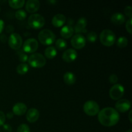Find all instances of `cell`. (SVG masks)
Masks as SVG:
<instances>
[{
  "mask_svg": "<svg viewBox=\"0 0 132 132\" xmlns=\"http://www.w3.org/2000/svg\"><path fill=\"white\" fill-rule=\"evenodd\" d=\"M120 119V115L115 108L106 107L98 113V120L103 126L106 127L113 126L117 124Z\"/></svg>",
  "mask_w": 132,
  "mask_h": 132,
  "instance_id": "6da1fadb",
  "label": "cell"
},
{
  "mask_svg": "<svg viewBox=\"0 0 132 132\" xmlns=\"http://www.w3.org/2000/svg\"><path fill=\"white\" fill-rule=\"evenodd\" d=\"M101 43L106 46H111L116 41V36L114 32L110 29H104L99 35Z\"/></svg>",
  "mask_w": 132,
  "mask_h": 132,
  "instance_id": "7a4b0ae2",
  "label": "cell"
},
{
  "mask_svg": "<svg viewBox=\"0 0 132 132\" xmlns=\"http://www.w3.org/2000/svg\"><path fill=\"white\" fill-rule=\"evenodd\" d=\"M28 62L30 67L35 68H42L46 64V59L45 56L40 53H34L29 56Z\"/></svg>",
  "mask_w": 132,
  "mask_h": 132,
  "instance_id": "3957f363",
  "label": "cell"
},
{
  "mask_svg": "<svg viewBox=\"0 0 132 132\" xmlns=\"http://www.w3.org/2000/svg\"><path fill=\"white\" fill-rule=\"evenodd\" d=\"M38 39L43 45H50L55 41V35L50 30L44 29L39 33Z\"/></svg>",
  "mask_w": 132,
  "mask_h": 132,
  "instance_id": "277c9868",
  "label": "cell"
},
{
  "mask_svg": "<svg viewBox=\"0 0 132 132\" xmlns=\"http://www.w3.org/2000/svg\"><path fill=\"white\" fill-rule=\"evenodd\" d=\"M45 18L39 14H34L29 16L28 19V24L31 28L34 29L41 28L45 25Z\"/></svg>",
  "mask_w": 132,
  "mask_h": 132,
  "instance_id": "5b68a950",
  "label": "cell"
},
{
  "mask_svg": "<svg viewBox=\"0 0 132 132\" xmlns=\"http://www.w3.org/2000/svg\"><path fill=\"white\" fill-rule=\"evenodd\" d=\"M99 108V104L94 101H88L83 106L84 112L89 116H94L98 114L100 111Z\"/></svg>",
  "mask_w": 132,
  "mask_h": 132,
  "instance_id": "8992f818",
  "label": "cell"
},
{
  "mask_svg": "<svg viewBox=\"0 0 132 132\" xmlns=\"http://www.w3.org/2000/svg\"><path fill=\"white\" fill-rule=\"evenodd\" d=\"M125 94V88L121 84H116L110 88L109 92L110 97L113 100L118 101L122 98Z\"/></svg>",
  "mask_w": 132,
  "mask_h": 132,
  "instance_id": "52a82bcc",
  "label": "cell"
},
{
  "mask_svg": "<svg viewBox=\"0 0 132 132\" xmlns=\"http://www.w3.org/2000/svg\"><path fill=\"white\" fill-rule=\"evenodd\" d=\"M8 43L11 48L14 50H19L23 45V39L18 34L12 33L9 36Z\"/></svg>",
  "mask_w": 132,
  "mask_h": 132,
  "instance_id": "ba28073f",
  "label": "cell"
},
{
  "mask_svg": "<svg viewBox=\"0 0 132 132\" xmlns=\"http://www.w3.org/2000/svg\"><path fill=\"white\" fill-rule=\"evenodd\" d=\"M38 48V41L34 38H29L24 42L23 50L26 53H34Z\"/></svg>",
  "mask_w": 132,
  "mask_h": 132,
  "instance_id": "9c48e42d",
  "label": "cell"
},
{
  "mask_svg": "<svg viewBox=\"0 0 132 132\" xmlns=\"http://www.w3.org/2000/svg\"><path fill=\"white\" fill-rule=\"evenodd\" d=\"M71 45L74 48L79 49L82 48L86 45V39L80 34H77L72 36L71 39Z\"/></svg>",
  "mask_w": 132,
  "mask_h": 132,
  "instance_id": "30bf717a",
  "label": "cell"
},
{
  "mask_svg": "<svg viewBox=\"0 0 132 132\" xmlns=\"http://www.w3.org/2000/svg\"><path fill=\"white\" fill-rule=\"evenodd\" d=\"M115 109L118 112L124 113L131 108V103L129 100L126 99H121L117 101L115 105Z\"/></svg>",
  "mask_w": 132,
  "mask_h": 132,
  "instance_id": "8fae6325",
  "label": "cell"
},
{
  "mask_svg": "<svg viewBox=\"0 0 132 132\" xmlns=\"http://www.w3.org/2000/svg\"><path fill=\"white\" fill-rule=\"evenodd\" d=\"M77 57V53L73 48H68L63 52L62 58L67 63H72Z\"/></svg>",
  "mask_w": 132,
  "mask_h": 132,
  "instance_id": "7c38bea8",
  "label": "cell"
},
{
  "mask_svg": "<svg viewBox=\"0 0 132 132\" xmlns=\"http://www.w3.org/2000/svg\"><path fill=\"white\" fill-rule=\"evenodd\" d=\"M26 117L28 122L33 123L38 120L39 117V112L36 108H30L27 112Z\"/></svg>",
  "mask_w": 132,
  "mask_h": 132,
  "instance_id": "4fadbf2b",
  "label": "cell"
},
{
  "mask_svg": "<svg viewBox=\"0 0 132 132\" xmlns=\"http://www.w3.org/2000/svg\"><path fill=\"white\" fill-rule=\"evenodd\" d=\"M40 3L37 0H28L26 3L25 9L28 12L34 13L39 10Z\"/></svg>",
  "mask_w": 132,
  "mask_h": 132,
  "instance_id": "5bb4252c",
  "label": "cell"
},
{
  "mask_svg": "<svg viewBox=\"0 0 132 132\" xmlns=\"http://www.w3.org/2000/svg\"><path fill=\"white\" fill-rule=\"evenodd\" d=\"M27 107L25 104L23 103H18L14 105L12 108V113L16 116H23L26 113Z\"/></svg>",
  "mask_w": 132,
  "mask_h": 132,
  "instance_id": "9a60e30c",
  "label": "cell"
},
{
  "mask_svg": "<svg viewBox=\"0 0 132 132\" xmlns=\"http://www.w3.org/2000/svg\"><path fill=\"white\" fill-rule=\"evenodd\" d=\"M87 24V20L85 18H81L77 21V23L75 26V32L77 34H80L82 32H86V30H85Z\"/></svg>",
  "mask_w": 132,
  "mask_h": 132,
  "instance_id": "2e32d148",
  "label": "cell"
},
{
  "mask_svg": "<svg viewBox=\"0 0 132 132\" xmlns=\"http://www.w3.org/2000/svg\"><path fill=\"white\" fill-rule=\"evenodd\" d=\"M66 17L62 14H57L53 17L52 23L55 27H61L65 23Z\"/></svg>",
  "mask_w": 132,
  "mask_h": 132,
  "instance_id": "e0dca14e",
  "label": "cell"
},
{
  "mask_svg": "<svg viewBox=\"0 0 132 132\" xmlns=\"http://www.w3.org/2000/svg\"><path fill=\"white\" fill-rule=\"evenodd\" d=\"M126 18L124 14L120 12H116L111 17V21L116 25H121L125 23Z\"/></svg>",
  "mask_w": 132,
  "mask_h": 132,
  "instance_id": "ac0fdd59",
  "label": "cell"
},
{
  "mask_svg": "<svg viewBox=\"0 0 132 132\" xmlns=\"http://www.w3.org/2000/svg\"><path fill=\"white\" fill-rule=\"evenodd\" d=\"M74 32V30H73V27L71 25L67 24V25L64 26L63 28L61 30V36L65 39H68L70 37H72Z\"/></svg>",
  "mask_w": 132,
  "mask_h": 132,
  "instance_id": "d6986e66",
  "label": "cell"
},
{
  "mask_svg": "<svg viewBox=\"0 0 132 132\" xmlns=\"http://www.w3.org/2000/svg\"><path fill=\"white\" fill-rule=\"evenodd\" d=\"M63 80L67 85H72L76 82V77L72 72H67L63 76Z\"/></svg>",
  "mask_w": 132,
  "mask_h": 132,
  "instance_id": "ffe728a7",
  "label": "cell"
},
{
  "mask_svg": "<svg viewBox=\"0 0 132 132\" xmlns=\"http://www.w3.org/2000/svg\"><path fill=\"white\" fill-rule=\"evenodd\" d=\"M57 52L54 46H48L45 50V55L48 59H54L57 55Z\"/></svg>",
  "mask_w": 132,
  "mask_h": 132,
  "instance_id": "44dd1931",
  "label": "cell"
},
{
  "mask_svg": "<svg viewBox=\"0 0 132 132\" xmlns=\"http://www.w3.org/2000/svg\"><path fill=\"white\" fill-rule=\"evenodd\" d=\"M24 0H10L9 1V4L12 8L15 9H19L23 7L24 5Z\"/></svg>",
  "mask_w": 132,
  "mask_h": 132,
  "instance_id": "7402d4cb",
  "label": "cell"
},
{
  "mask_svg": "<svg viewBox=\"0 0 132 132\" xmlns=\"http://www.w3.org/2000/svg\"><path fill=\"white\" fill-rule=\"evenodd\" d=\"M28 70H29V67L26 63H21L16 68L17 72L20 75H24L27 73Z\"/></svg>",
  "mask_w": 132,
  "mask_h": 132,
  "instance_id": "603a6c76",
  "label": "cell"
},
{
  "mask_svg": "<svg viewBox=\"0 0 132 132\" xmlns=\"http://www.w3.org/2000/svg\"><path fill=\"white\" fill-rule=\"evenodd\" d=\"M128 43V40L126 37L124 36H121V37H119L118 39L117 40V46L119 48H125L126 47Z\"/></svg>",
  "mask_w": 132,
  "mask_h": 132,
  "instance_id": "cb8c5ba5",
  "label": "cell"
},
{
  "mask_svg": "<svg viewBox=\"0 0 132 132\" xmlns=\"http://www.w3.org/2000/svg\"><path fill=\"white\" fill-rule=\"evenodd\" d=\"M55 47L59 50H64L67 48V43L63 39H58L56 41H55Z\"/></svg>",
  "mask_w": 132,
  "mask_h": 132,
  "instance_id": "d4e9b609",
  "label": "cell"
},
{
  "mask_svg": "<svg viewBox=\"0 0 132 132\" xmlns=\"http://www.w3.org/2000/svg\"><path fill=\"white\" fill-rule=\"evenodd\" d=\"M15 16L17 19L18 20H24L27 18V12L24 10H18L15 12Z\"/></svg>",
  "mask_w": 132,
  "mask_h": 132,
  "instance_id": "484cf974",
  "label": "cell"
},
{
  "mask_svg": "<svg viewBox=\"0 0 132 132\" xmlns=\"http://www.w3.org/2000/svg\"><path fill=\"white\" fill-rule=\"evenodd\" d=\"M86 37H87V39L89 42L94 43L97 40V34L96 32H94V31H91V32L88 34Z\"/></svg>",
  "mask_w": 132,
  "mask_h": 132,
  "instance_id": "4316f807",
  "label": "cell"
},
{
  "mask_svg": "<svg viewBox=\"0 0 132 132\" xmlns=\"http://www.w3.org/2000/svg\"><path fill=\"white\" fill-rule=\"evenodd\" d=\"M17 132H30L29 126L26 124H22L18 128Z\"/></svg>",
  "mask_w": 132,
  "mask_h": 132,
  "instance_id": "83f0119b",
  "label": "cell"
},
{
  "mask_svg": "<svg viewBox=\"0 0 132 132\" xmlns=\"http://www.w3.org/2000/svg\"><path fill=\"white\" fill-rule=\"evenodd\" d=\"M132 18H130L129 19H128L127 21H126V30L128 31L130 34H132Z\"/></svg>",
  "mask_w": 132,
  "mask_h": 132,
  "instance_id": "f1b7e54d",
  "label": "cell"
},
{
  "mask_svg": "<svg viewBox=\"0 0 132 132\" xmlns=\"http://www.w3.org/2000/svg\"><path fill=\"white\" fill-rule=\"evenodd\" d=\"M28 57L25 53L24 52H21L19 53V59L21 62H22V63H25L26 61H28Z\"/></svg>",
  "mask_w": 132,
  "mask_h": 132,
  "instance_id": "f546056e",
  "label": "cell"
},
{
  "mask_svg": "<svg viewBox=\"0 0 132 132\" xmlns=\"http://www.w3.org/2000/svg\"><path fill=\"white\" fill-rule=\"evenodd\" d=\"M109 81L111 84H117V81H118V77L117 75L116 74H112L109 77Z\"/></svg>",
  "mask_w": 132,
  "mask_h": 132,
  "instance_id": "4dcf8cb0",
  "label": "cell"
},
{
  "mask_svg": "<svg viewBox=\"0 0 132 132\" xmlns=\"http://www.w3.org/2000/svg\"><path fill=\"white\" fill-rule=\"evenodd\" d=\"M125 13L126 16L131 18L132 17V8L130 6H127L125 9Z\"/></svg>",
  "mask_w": 132,
  "mask_h": 132,
  "instance_id": "1f68e13d",
  "label": "cell"
},
{
  "mask_svg": "<svg viewBox=\"0 0 132 132\" xmlns=\"http://www.w3.org/2000/svg\"><path fill=\"white\" fill-rule=\"evenodd\" d=\"M5 119H6V117H5V113L0 111V126L4 125L5 122Z\"/></svg>",
  "mask_w": 132,
  "mask_h": 132,
  "instance_id": "d6a6232c",
  "label": "cell"
},
{
  "mask_svg": "<svg viewBox=\"0 0 132 132\" xmlns=\"http://www.w3.org/2000/svg\"><path fill=\"white\" fill-rule=\"evenodd\" d=\"M3 130L5 132H11L12 128V126L10 125L5 124V125H3Z\"/></svg>",
  "mask_w": 132,
  "mask_h": 132,
  "instance_id": "836d02e7",
  "label": "cell"
},
{
  "mask_svg": "<svg viewBox=\"0 0 132 132\" xmlns=\"http://www.w3.org/2000/svg\"><path fill=\"white\" fill-rule=\"evenodd\" d=\"M4 28H5V22L0 19V34L3 32Z\"/></svg>",
  "mask_w": 132,
  "mask_h": 132,
  "instance_id": "e575fe53",
  "label": "cell"
},
{
  "mask_svg": "<svg viewBox=\"0 0 132 132\" xmlns=\"http://www.w3.org/2000/svg\"><path fill=\"white\" fill-rule=\"evenodd\" d=\"M0 40L2 43H5L6 41H7V37L6 36V35L2 34L0 36Z\"/></svg>",
  "mask_w": 132,
  "mask_h": 132,
  "instance_id": "d590c367",
  "label": "cell"
},
{
  "mask_svg": "<svg viewBox=\"0 0 132 132\" xmlns=\"http://www.w3.org/2000/svg\"><path fill=\"white\" fill-rule=\"evenodd\" d=\"M14 30V28L12 27V25H8L7 27H6V32H13Z\"/></svg>",
  "mask_w": 132,
  "mask_h": 132,
  "instance_id": "8d00e7d4",
  "label": "cell"
},
{
  "mask_svg": "<svg viewBox=\"0 0 132 132\" xmlns=\"http://www.w3.org/2000/svg\"><path fill=\"white\" fill-rule=\"evenodd\" d=\"M13 116H14V113H13L12 112H9V113H6V116H5V117H7L9 119H11L13 117Z\"/></svg>",
  "mask_w": 132,
  "mask_h": 132,
  "instance_id": "74e56055",
  "label": "cell"
},
{
  "mask_svg": "<svg viewBox=\"0 0 132 132\" xmlns=\"http://www.w3.org/2000/svg\"><path fill=\"white\" fill-rule=\"evenodd\" d=\"M131 114H132V110H130V112H129V115H128V117H129V120H130V122H132V117H131Z\"/></svg>",
  "mask_w": 132,
  "mask_h": 132,
  "instance_id": "f35d334b",
  "label": "cell"
},
{
  "mask_svg": "<svg viewBox=\"0 0 132 132\" xmlns=\"http://www.w3.org/2000/svg\"><path fill=\"white\" fill-rule=\"evenodd\" d=\"M126 132H132V130H131V129H130V130H128V131H126Z\"/></svg>",
  "mask_w": 132,
  "mask_h": 132,
  "instance_id": "ab89813d",
  "label": "cell"
},
{
  "mask_svg": "<svg viewBox=\"0 0 132 132\" xmlns=\"http://www.w3.org/2000/svg\"><path fill=\"white\" fill-rule=\"evenodd\" d=\"M0 132H2V130H1V129H0Z\"/></svg>",
  "mask_w": 132,
  "mask_h": 132,
  "instance_id": "60d3db41",
  "label": "cell"
}]
</instances>
